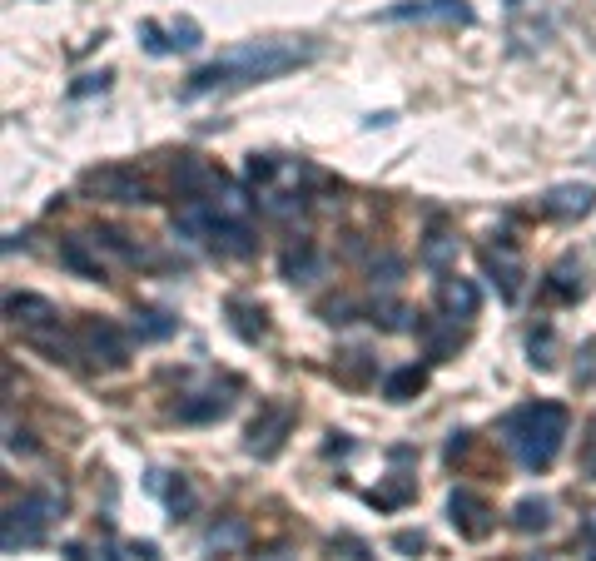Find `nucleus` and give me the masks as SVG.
Returning a JSON list of instances; mask_svg holds the SVG:
<instances>
[{
    "mask_svg": "<svg viewBox=\"0 0 596 561\" xmlns=\"http://www.w3.org/2000/svg\"><path fill=\"white\" fill-rule=\"evenodd\" d=\"M313 55H318L313 40H244V45L214 55L209 65H199L184 85V100H199V95H214V90H244V85L289 75L298 65H308Z\"/></svg>",
    "mask_w": 596,
    "mask_h": 561,
    "instance_id": "1",
    "label": "nucleus"
},
{
    "mask_svg": "<svg viewBox=\"0 0 596 561\" xmlns=\"http://www.w3.org/2000/svg\"><path fill=\"white\" fill-rule=\"evenodd\" d=\"M502 437L527 472H547L567 442V408L562 403H527L502 422Z\"/></svg>",
    "mask_w": 596,
    "mask_h": 561,
    "instance_id": "2",
    "label": "nucleus"
},
{
    "mask_svg": "<svg viewBox=\"0 0 596 561\" xmlns=\"http://www.w3.org/2000/svg\"><path fill=\"white\" fill-rule=\"evenodd\" d=\"M60 497L55 492H30L20 507H10L5 512V552H20V547H40L45 542V532H50V522L60 517Z\"/></svg>",
    "mask_w": 596,
    "mask_h": 561,
    "instance_id": "3",
    "label": "nucleus"
},
{
    "mask_svg": "<svg viewBox=\"0 0 596 561\" xmlns=\"http://www.w3.org/2000/svg\"><path fill=\"white\" fill-rule=\"evenodd\" d=\"M75 343H80V358H90L95 368H125L130 363V338L110 318H85Z\"/></svg>",
    "mask_w": 596,
    "mask_h": 561,
    "instance_id": "4",
    "label": "nucleus"
},
{
    "mask_svg": "<svg viewBox=\"0 0 596 561\" xmlns=\"http://www.w3.org/2000/svg\"><path fill=\"white\" fill-rule=\"evenodd\" d=\"M80 189H85L90 199H110V204H149V184L135 169H125V164L90 169V174L80 179Z\"/></svg>",
    "mask_w": 596,
    "mask_h": 561,
    "instance_id": "5",
    "label": "nucleus"
},
{
    "mask_svg": "<svg viewBox=\"0 0 596 561\" xmlns=\"http://www.w3.org/2000/svg\"><path fill=\"white\" fill-rule=\"evenodd\" d=\"M383 25L393 20H443V25H472V5L467 0H403V5H388L378 10Z\"/></svg>",
    "mask_w": 596,
    "mask_h": 561,
    "instance_id": "6",
    "label": "nucleus"
},
{
    "mask_svg": "<svg viewBox=\"0 0 596 561\" xmlns=\"http://www.w3.org/2000/svg\"><path fill=\"white\" fill-rule=\"evenodd\" d=\"M140 45H145L149 55H179V50H194V45H199V25H194L189 15H179V20H169V25L145 20V25H140Z\"/></svg>",
    "mask_w": 596,
    "mask_h": 561,
    "instance_id": "7",
    "label": "nucleus"
},
{
    "mask_svg": "<svg viewBox=\"0 0 596 561\" xmlns=\"http://www.w3.org/2000/svg\"><path fill=\"white\" fill-rule=\"evenodd\" d=\"M289 427H294V408H284V403H269L259 418L249 422V452H254V457H274V452L284 447Z\"/></svg>",
    "mask_w": 596,
    "mask_h": 561,
    "instance_id": "8",
    "label": "nucleus"
},
{
    "mask_svg": "<svg viewBox=\"0 0 596 561\" xmlns=\"http://www.w3.org/2000/svg\"><path fill=\"white\" fill-rule=\"evenodd\" d=\"M447 512H452V527H457L462 537H472V542H482V537L492 532V507H487L477 492H452Z\"/></svg>",
    "mask_w": 596,
    "mask_h": 561,
    "instance_id": "9",
    "label": "nucleus"
},
{
    "mask_svg": "<svg viewBox=\"0 0 596 561\" xmlns=\"http://www.w3.org/2000/svg\"><path fill=\"white\" fill-rule=\"evenodd\" d=\"M229 179L214 169V164H204V159H179V169H174V189H179V199H204V194H219Z\"/></svg>",
    "mask_w": 596,
    "mask_h": 561,
    "instance_id": "10",
    "label": "nucleus"
},
{
    "mask_svg": "<svg viewBox=\"0 0 596 561\" xmlns=\"http://www.w3.org/2000/svg\"><path fill=\"white\" fill-rule=\"evenodd\" d=\"M542 209H547L552 219H587L596 209V189L592 184H557V189H547Z\"/></svg>",
    "mask_w": 596,
    "mask_h": 561,
    "instance_id": "11",
    "label": "nucleus"
},
{
    "mask_svg": "<svg viewBox=\"0 0 596 561\" xmlns=\"http://www.w3.org/2000/svg\"><path fill=\"white\" fill-rule=\"evenodd\" d=\"M209 249L224 254V259H249V254H254V234H249L244 219H214V229H209Z\"/></svg>",
    "mask_w": 596,
    "mask_h": 561,
    "instance_id": "12",
    "label": "nucleus"
},
{
    "mask_svg": "<svg viewBox=\"0 0 596 561\" xmlns=\"http://www.w3.org/2000/svg\"><path fill=\"white\" fill-rule=\"evenodd\" d=\"M5 313H10V323H25V333L60 323L55 303H50V298H35V293H10V298H5Z\"/></svg>",
    "mask_w": 596,
    "mask_h": 561,
    "instance_id": "13",
    "label": "nucleus"
},
{
    "mask_svg": "<svg viewBox=\"0 0 596 561\" xmlns=\"http://www.w3.org/2000/svg\"><path fill=\"white\" fill-rule=\"evenodd\" d=\"M487 274L497 279V288H502V298H507V303H517V293H522V259L512 254V244L487 249Z\"/></svg>",
    "mask_w": 596,
    "mask_h": 561,
    "instance_id": "14",
    "label": "nucleus"
},
{
    "mask_svg": "<svg viewBox=\"0 0 596 561\" xmlns=\"http://www.w3.org/2000/svg\"><path fill=\"white\" fill-rule=\"evenodd\" d=\"M149 492H159V497L169 502L174 522H184V517L194 512V492H189V482H184V477H174V482H169V472H149Z\"/></svg>",
    "mask_w": 596,
    "mask_h": 561,
    "instance_id": "15",
    "label": "nucleus"
},
{
    "mask_svg": "<svg viewBox=\"0 0 596 561\" xmlns=\"http://www.w3.org/2000/svg\"><path fill=\"white\" fill-rule=\"evenodd\" d=\"M438 303H443L447 318H472L482 298H477V288H472L467 279H443L438 283Z\"/></svg>",
    "mask_w": 596,
    "mask_h": 561,
    "instance_id": "16",
    "label": "nucleus"
},
{
    "mask_svg": "<svg viewBox=\"0 0 596 561\" xmlns=\"http://www.w3.org/2000/svg\"><path fill=\"white\" fill-rule=\"evenodd\" d=\"M229 408H234V398H224V393H194V398L179 403V422H214Z\"/></svg>",
    "mask_w": 596,
    "mask_h": 561,
    "instance_id": "17",
    "label": "nucleus"
},
{
    "mask_svg": "<svg viewBox=\"0 0 596 561\" xmlns=\"http://www.w3.org/2000/svg\"><path fill=\"white\" fill-rule=\"evenodd\" d=\"M85 244H90V239H65V244H60V259H65L75 274H85V279H105V259L90 254Z\"/></svg>",
    "mask_w": 596,
    "mask_h": 561,
    "instance_id": "18",
    "label": "nucleus"
},
{
    "mask_svg": "<svg viewBox=\"0 0 596 561\" xmlns=\"http://www.w3.org/2000/svg\"><path fill=\"white\" fill-rule=\"evenodd\" d=\"M423 383H428L423 368H398V373L383 378V398H388V403H408V398L423 393Z\"/></svg>",
    "mask_w": 596,
    "mask_h": 561,
    "instance_id": "19",
    "label": "nucleus"
},
{
    "mask_svg": "<svg viewBox=\"0 0 596 561\" xmlns=\"http://www.w3.org/2000/svg\"><path fill=\"white\" fill-rule=\"evenodd\" d=\"M318 274H323V259H318V254H313L308 244L284 254V279H289V283H313Z\"/></svg>",
    "mask_w": 596,
    "mask_h": 561,
    "instance_id": "20",
    "label": "nucleus"
},
{
    "mask_svg": "<svg viewBox=\"0 0 596 561\" xmlns=\"http://www.w3.org/2000/svg\"><path fill=\"white\" fill-rule=\"evenodd\" d=\"M547 288H552L557 298H582V288H587V283H582V264H577V259H562V264L552 269V283H547Z\"/></svg>",
    "mask_w": 596,
    "mask_h": 561,
    "instance_id": "21",
    "label": "nucleus"
},
{
    "mask_svg": "<svg viewBox=\"0 0 596 561\" xmlns=\"http://www.w3.org/2000/svg\"><path fill=\"white\" fill-rule=\"evenodd\" d=\"M229 313H234V328H239L249 343L264 338V328H269V323H264V308H249L244 298H229Z\"/></svg>",
    "mask_w": 596,
    "mask_h": 561,
    "instance_id": "22",
    "label": "nucleus"
},
{
    "mask_svg": "<svg viewBox=\"0 0 596 561\" xmlns=\"http://www.w3.org/2000/svg\"><path fill=\"white\" fill-rule=\"evenodd\" d=\"M452 259H457V239H447L443 229H433V234H428V244H423V264L443 274Z\"/></svg>",
    "mask_w": 596,
    "mask_h": 561,
    "instance_id": "23",
    "label": "nucleus"
},
{
    "mask_svg": "<svg viewBox=\"0 0 596 561\" xmlns=\"http://www.w3.org/2000/svg\"><path fill=\"white\" fill-rule=\"evenodd\" d=\"M135 333H140V338H169V333H174V318H169L164 308H140V313H135Z\"/></svg>",
    "mask_w": 596,
    "mask_h": 561,
    "instance_id": "24",
    "label": "nucleus"
},
{
    "mask_svg": "<svg viewBox=\"0 0 596 561\" xmlns=\"http://www.w3.org/2000/svg\"><path fill=\"white\" fill-rule=\"evenodd\" d=\"M517 532H542L547 527V502L542 497H527V502H517Z\"/></svg>",
    "mask_w": 596,
    "mask_h": 561,
    "instance_id": "25",
    "label": "nucleus"
},
{
    "mask_svg": "<svg viewBox=\"0 0 596 561\" xmlns=\"http://www.w3.org/2000/svg\"><path fill=\"white\" fill-rule=\"evenodd\" d=\"M234 542H244V522H224L209 532V547H234Z\"/></svg>",
    "mask_w": 596,
    "mask_h": 561,
    "instance_id": "26",
    "label": "nucleus"
},
{
    "mask_svg": "<svg viewBox=\"0 0 596 561\" xmlns=\"http://www.w3.org/2000/svg\"><path fill=\"white\" fill-rule=\"evenodd\" d=\"M532 363H542V368H552V328H542V333H532Z\"/></svg>",
    "mask_w": 596,
    "mask_h": 561,
    "instance_id": "27",
    "label": "nucleus"
},
{
    "mask_svg": "<svg viewBox=\"0 0 596 561\" xmlns=\"http://www.w3.org/2000/svg\"><path fill=\"white\" fill-rule=\"evenodd\" d=\"M363 358H368V353H348V368H338V373H343L348 383H358V378L368 373V363H363Z\"/></svg>",
    "mask_w": 596,
    "mask_h": 561,
    "instance_id": "28",
    "label": "nucleus"
},
{
    "mask_svg": "<svg viewBox=\"0 0 596 561\" xmlns=\"http://www.w3.org/2000/svg\"><path fill=\"white\" fill-rule=\"evenodd\" d=\"M105 85H110V75L100 70V75H85V80L75 85V95H95V90H105Z\"/></svg>",
    "mask_w": 596,
    "mask_h": 561,
    "instance_id": "29",
    "label": "nucleus"
},
{
    "mask_svg": "<svg viewBox=\"0 0 596 561\" xmlns=\"http://www.w3.org/2000/svg\"><path fill=\"white\" fill-rule=\"evenodd\" d=\"M5 452H30V442H25V432H15V422L5 427Z\"/></svg>",
    "mask_w": 596,
    "mask_h": 561,
    "instance_id": "30",
    "label": "nucleus"
},
{
    "mask_svg": "<svg viewBox=\"0 0 596 561\" xmlns=\"http://www.w3.org/2000/svg\"><path fill=\"white\" fill-rule=\"evenodd\" d=\"M398 552H423V532H418V537L403 532V537H398Z\"/></svg>",
    "mask_w": 596,
    "mask_h": 561,
    "instance_id": "31",
    "label": "nucleus"
},
{
    "mask_svg": "<svg viewBox=\"0 0 596 561\" xmlns=\"http://www.w3.org/2000/svg\"><path fill=\"white\" fill-rule=\"evenodd\" d=\"M130 552H135L140 561H159V547H154V542H135Z\"/></svg>",
    "mask_w": 596,
    "mask_h": 561,
    "instance_id": "32",
    "label": "nucleus"
},
{
    "mask_svg": "<svg viewBox=\"0 0 596 561\" xmlns=\"http://www.w3.org/2000/svg\"><path fill=\"white\" fill-rule=\"evenodd\" d=\"M259 561H294L289 552H269V557H259Z\"/></svg>",
    "mask_w": 596,
    "mask_h": 561,
    "instance_id": "33",
    "label": "nucleus"
}]
</instances>
